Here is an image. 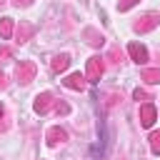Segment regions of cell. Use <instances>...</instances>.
<instances>
[{"label": "cell", "instance_id": "obj_1", "mask_svg": "<svg viewBox=\"0 0 160 160\" xmlns=\"http://www.w3.org/2000/svg\"><path fill=\"white\" fill-rule=\"evenodd\" d=\"M100 75H102V60H100V58H90V60H88V68H85V80L98 82Z\"/></svg>", "mask_w": 160, "mask_h": 160}, {"label": "cell", "instance_id": "obj_6", "mask_svg": "<svg viewBox=\"0 0 160 160\" xmlns=\"http://www.w3.org/2000/svg\"><path fill=\"white\" fill-rule=\"evenodd\" d=\"M155 25H158V15L150 12V15H145V18H140V20L135 22V30H138V32H148V30H152Z\"/></svg>", "mask_w": 160, "mask_h": 160}, {"label": "cell", "instance_id": "obj_15", "mask_svg": "<svg viewBox=\"0 0 160 160\" xmlns=\"http://www.w3.org/2000/svg\"><path fill=\"white\" fill-rule=\"evenodd\" d=\"M55 112H60V115H68V112H70V108H68L65 102H55Z\"/></svg>", "mask_w": 160, "mask_h": 160}, {"label": "cell", "instance_id": "obj_2", "mask_svg": "<svg viewBox=\"0 0 160 160\" xmlns=\"http://www.w3.org/2000/svg\"><path fill=\"white\" fill-rule=\"evenodd\" d=\"M35 62H28V60H22L18 68H15V78L20 80V82H30L32 78H35Z\"/></svg>", "mask_w": 160, "mask_h": 160}, {"label": "cell", "instance_id": "obj_13", "mask_svg": "<svg viewBox=\"0 0 160 160\" xmlns=\"http://www.w3.org/2000/svg\"><path fill=\"white\" fill-rule=\"evenodd\" d=\"M150 148H152V152H160V132L150 135Z\"/></svg>", "mask_w": 160, "mask_h": 160}, {"label": "cell", "instance_id": "obj_9", "mask_svg": "<svg viewBox=\"0 0 160 160\" xmlns=\"http://www.w3.org/2000/svg\"><path fill=\"white\" fill-rule=\"evenodd\" d=\"M142 80L150 82V85L160 82V68H148V70H142Z\"/></svg>", "mask_w": 160, "mask_h": 160}, {"label": "cell", "instance_id": "obj_12", "mask_svg": "<svg viewBox=\"0 0 160 160\" xmlns=\"http://www.w3.org/2000/svg\"><path fill=\"white\" fill-rule=\"evenodd\" d=\"M30 35H32V28H30V25H20V28H18V40H20V42H25Z\"/></svg>", "mask_w": 160, "mask_h": 160}, {"label": "cell", "instance_id": "obj_5", "mask_svg": "<svg viewBox=\"0 0 160 160\" xmlns=\"http://www.w3.org/2000/svg\"><path fill=\"white\" fill-rule=\"evenodd\" d=\"M128 52H130V58H132L135 62H140V65L148 62V50H145L140 42H130V45H128Z\"/></svg>", "mask_w": 160, "mask_h": 160}, {"label": "cell", "instance_id": "obj_10", "mask_svg": "<svg viewBox=\"0 0 160 160\" xmlns=\"http://www.w3.org/2000/svg\"><path fill=\"white\" fill-rule=\"evenodd\" d=\"M68 65H70V58H68V55H58V58L52 60V70H55V72H62Z\"/></svg>", "mask_w": 160, "mask_h": 160}, {"label": "cell", "instance_id": "obj_7", "mask_svg": "<svg viewBox=\"0 0 160 160\" xmlns=\"http://www.w3.org/2000/svg\"><path fill=\"white\" fill-rule=\"evenodd\" d=\"M62 85H65V88H70V90H82V88H85V75L72 72V75H68V78L62 80Z\"/></svg>", "mask_w": 160, "mask_h": 160}, {"label": "cell", "instance_id": "obj_8", "mask_svg": "<svg viewBox=\"0 0 160 160\" xmlns=\"http://www.w3.org/2000/svg\"><path fill=\"white\" fill-rule=\"evenodd\" d=\"M45 138H48V145H58V142H65V140H68V132H65L62 128H58V125H55V128H50V130H48V135H45Z\"/></svg>", "mask_w": 160, "mask_h": 160}, {"label": "cell", "instance_id": "obj_3", "mask_svg": "<svg viewBox=\"0 0 160 160\" xmlns=\"http://www.w3.org/2000/svg\"><path fill=\"white\" fill-rule=\"evenodd\" d=\"M55 102H58V100H52L50 92H42V95L35 98V112L45 115V112H50V108H55Z\"/></svg>", "mask_w": 160, "mask_h": 160}, {"label": "cell", "instance_id": "obj_17", "mask_svg": "<svg viewBox=\"0 0 160 160\" xmlns=\"http://www.w3.org/2000/svg\"><path fill=\"white\" fill-rule=\"evenodd\" d=\"M32 0H15V5H30Z\"/></svg>", "mask_w": 160, "mask_h": 160}, {"label": "cell", "instance_id": "obj_4", "mask_svg": "<svg viewBox=\"0 0 160 160\" xmlns=\"http://www.w3.org/2000/svg\"><path fill=\"white\" fill-rule=\"evenodd\" d=\"M155 118H158V110H155V105L145 102V105L140 108V122H142V128H150V125L155 122Z\"/></svg>", "mask_w": 160, "mask_h": 160}, {"label": "cell", "instance_id": "obj_18", "mask_svg": "<svg viewBox=\"0 0 160 160\" xmlns=\"http://www.w3.org/2000/svg\"><path fill=\"white\" fill-rule=\"evenodd\" d=\"M0 88H5V75L0 72Z\"/></svg>", "mask_w": 160, "mask_h": 160}, {"label": "cell", "instance_id": "obj_14", "mask_svg": "<svg viewBox=\"0 0 160 160\" xmlns=\"http://www.w3.org/2000/svg\"><path fill=\"white\" fill-rule=\"evenodd\" d=\"M135 2H138V0H120V5H118V8H120V12H125V10H130Z\"/></svg>", "mask_w": 160, "mask_h": 160}, {"label": "cell", "instance_id": "obj_16", "mask_svg": "<svg viewBox=\"0 0 160 160\" xmlns=\"http://www.w3.org/2000/svg\"><path fill=\"white\" fill-rule=\"evenodd\" d=\"M132 98H135V100H148V92H145V90H140V88H138V90H135V92H132Z\"/></svg>", "mask_w": 160, "mask_h": 160}, {"label": "cell", "instance_id": "obj_11", "mask_svg": "<svg viewBox=\"0 0 160 160\" xmlns=\"http://www.w3.org/2000/svg\"><path fill=\"white\" fill-rule=\"evenodd\" d=\"M12 35V20L10 18H5V20H0V38L2 40H8Z\"/></svg>", "mask_w": 160, "mask_h": 160}]
</instances>
